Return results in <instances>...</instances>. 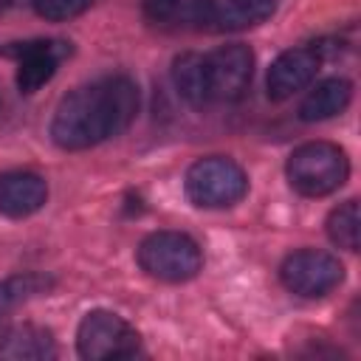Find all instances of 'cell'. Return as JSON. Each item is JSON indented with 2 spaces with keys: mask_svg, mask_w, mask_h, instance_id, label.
Instances as JSON below:
<instances>
[{
  "mask_svg": "<svg viewBox=\"0 0 361 361\" xmlns=\"http://www.w3.org/2000/svg\"><path fill=\"white\" fill-rule=\"evenodd\" d=\"M31 3H34V11L39 17L54 20V23L79 17V14H85L93 6V0H31Z\"/></svg>",
  "mask_w": 361,
  "mask_h": 361,
  "instance_id": "ac0fdd59",
  "label": "cell"
},
{
  "mask_svg": "<svg viewBox=\"0 0 361 361\" xmlns=\"http://www.w3.org/2000/svg\"><path fill=\"white\" fill-rule=\"evenodd\" d=\"M144 14L152 23H200L206 17V0H144Z\"/></svg>",
  "mask_w": 361,
  "mask_h": 361,
  "instance_id": "9a60e30c",
  "label": "cell"
},
{
  "mask_svg": "<svg viewBox=\"0 0 361 361\" xmlns=\"http://www.w3.org/2000/svg\"><path fill=\"white\" fill-rule=\"evenodd\" d=\"M76 347L79 355L87 361L130 358L138 353V333L127 319L113 310H90L79 322Z\"/></svg>",
  "mask_w": 361,
  "mask_h": 361,
  "instance_id": "5b68a950",
  "label": "cell"
},
{
  "mask_svg": "<svg viewBox=\"0 0 361 361\" xmlns=\"http://www.w3.org/2000/svg\"><path fill=\"white\" fill-rule=\"evenodd\" d=\"M327 234L338 248L358 251V234H361V217H358V203L347 200L338 209L330 212L327 217Z\"/></svg>",
  "mask_w": 361,
  "mask_h": 361,
  "instance_id": "2e32d148",
  "label": "cell"
},
{
  "mask_svg": "<svg viewBox=\"0 0 361 361\" xmlns=\"http://www.w3.org/2000/svg\"><path fill=\"white\" fill-rule=\"evenodd\" d=\"M276 8V0H206L203 25L214 31H243L265 23Z\"/></svg>",
  "mask_w": 361,
  "mask_h": 361,
  "instance_id": "8fae6325",
  "label": "cell"
},
{
  "mask_svg": "<svg viewBox=\"0 0 361 361\" xmlns=\"http://www.w3.org/2000/svg\"><path fill=\"white\" fill-rule=\"evenodd\" d=\"M172 82H175L178 93L192 107H206L212 102L209 73H206V56H200L195 51H186V54L175 56V62H172Z\"/></svg>",
  "mask_w": 361,
  "mask_h": 361,
  "instance_id": "5bb4252c",
  "label": "cell"
},
{
  "mask_svg": "<svg viewBox=\"0 0 361 361\" xmlns=\"http://www.w3.org/2000/svg\"><path fill=\"white\" fill-rule=\"evenodd\" d=\"M183 186L195 206L226 209L245 197L248 178L237 161L223 158V155H209L189 166Z\"/></svg>",
  "mask_w": 361,
  "mask_h": 361,
  "instance_id": "3957f363",
  "label": "cell"
},
{
  "mask_svg": "<svg viewBox=\"0 0 361 361\" xmlns=\"http://www.w3.org/2000/svg\"><path fill=\"white\" fill-rule=\"evenodd\" d=\"M138 265L161 282H186L203 268L200 245L180 231H155L138 245Z\"/></svg>",
  "mask_w": 361,
  "mask_h": 361,
  "instance_id": "277c9868",
  "label": "cell"
},
{
  "mask_svg": "<svg viewBox=\"0 0 361 361\" xmlns=\"http://www.w3.org/2000/svg\"><path fill=\"white\" fill-rule=\"evenodd\" d=\"M279 276H282V285L288 290H293L299 296H307V299H316V296L330 293L336 285H341L344 265L327 251L302 248V251H293L282 262Z\"/></svg>",
  "mask_w": 361,
  "mask_h": 361,
  "instance_id": "8992f818",
  "label": "cell"
},
{
  "mask_svg": "<svg viewBox=\"0 0 361 361\" xmlns=\"http://www.w3.org/2000/svg\"><path fill=\"white\" fill-rule=\"evenodd\" d=\"M6 54L17 59V87H20V93H37L45 82L54 79L59 62L71 54V42H62V39L11 42L6 48Z\"/></svg>",
  "mask_w": 361,
  "mask_h": 361,
  "instance_id": "ba28073f",
  "label": "cell"
},
{
  "mask_svg": "<svg viewBox=\"0 0 361 361\" xmlns=\"http://www.w3.org/2000/svg\"><path fill=\"white\" fill-rule=\"evenodd\" d=\"M138 113V87L130 76H104L71 90L54 110L51 138L62 149H87L124 133Z\"/></svg>",
  "mask_w": 361,
  "mask_h": 361,
  "instance_id": "6da1fadb",
  "label": "cell"
},
{
  "mask_svg": "<svg viewBox=\"0 0 361 361\" xmlns=\"http://www.w3.org/2000/svg\"><path fill=\"white\" fill-rule=\"evenodd\" d=\"M353 99V85L341 76H333V79H324L319 82L299 104V118L302 121H324V118H333L338 116Z\"/></svg>",
  "mask_w": 361,
  "mask_h": 361,
  "instance_id": "4fadbf2b",
  "label": "cell"
},
{
  "mask_svg": "<svg viewBox=\"0 0 361 361\" xmlns=\"http://www.w3.org/2000/svg\"><path fill=\"white\" fill-rule=\"evenodd\" d=\"M56 355V344L45 327L14 324L0 333V358L6 361H45Z\"/></svg>",
  "mask_w": 361,
  "mask_h": 361,
  "instance_id": "7c38bea8",
  "label": "cell"
},
{
  "mask_svg": "<svg viewBox=\"0 0 361 361\" xmlns=\"http://www.w3.org/2000/svg\"><path fill=\"white\" fill-rule=\"evenodd\" d=\"M322 65V54L316 48H288L282 51L271 68H268V79H265V87H268V96L274 102H282V99H290L293 93H299L302 87H307L316 76Z\"/></svg>",
  "mask_w": 361,
  "mask_h": 361,
  "instance_id": "9c48e42d",
  "label": "cell"
},
{
  "mask_svg": "<svg viewBox=\"0 0 361 361\" xmlns=\"http://www.w3.org/2000/svg\"><path fill=\"white\" fill-rule=\"evenodd\" d=\"M206 73H209V93L212 102H237L245 96L254 73V54L243 42L223 45L206 54Z\"/></svg>",
  "mask_w": 361,
  "mask_h": 361,
  "instance_id": "52a82bcc",
  "label": "cell"
},
{
  "mask_svg": "<svg viewBox=\"0 0 361 361\" xmlns=\"http://www.w3.org/2000/svg\"><path fill=\"white\" fill-rule=\"evenodd\" d=\"M39 285L42 282L37 276H8V279H3L0 282V316H6L8 310H14L31 293H37Z\"/></svg>",
  "mask_w": 361,
  "mask_h": 361,
  "instance_id": "e0dca14e",
  "label": "cell"
},
{
  "mask_svg": "<svg viewBox=\"0 0 361 361\" xmlns=\"http://www.w3.org/2000/svg\"><path fill=\"white\" fill-rule=\"evenodd\" d=\"M45 200H48V183L37 172H25V169L0 172V214L28 217L39 212Z\"/></svg>",
  "mask_w": 361,
  "mask_h": 361,
  "instance_id": "30bf717a",
  "label": "cell"
},
{
  "mask_svg": "<svg viewBox=\"0 0 361 361\" xmlns=\"http://www.w3.org/2000/svg\"><path fill=\"white\" fill-rule=\"evenodd\" d=\"M285 172L290 186L299 195L324 197L347 180L350 161H347V152L330 141H307L290 152Z\"/></svg>",
  "mask_w": 361,
  "mask_h": 361,
  "instance_id": "7a4b0ae2",
  "label": "cell"
}]
</instances>
